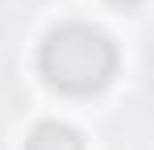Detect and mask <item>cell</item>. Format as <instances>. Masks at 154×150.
I'll return each instance as SVG.
<instances>
[{
  "label": "cell",
  "instance_id": "obj_1",
  "mask_svg": "<svg viewBox=\"0 0 154 150\" xmlns=\"http://www.w3.org/2000/svg\"><path fill=\"white\" fill-rule=\"evenodd\" d=\"M38 67L50 88L71 92V96H92L108 88V79L117 75V46L96 25L67 21L46 33L38 50Z\"/></svg>",
  "mask_w": 154,
  "mask_h": 150
},
{
  "label": "cell",
  "instance_id": "obj_2",
  "mask_svg": "<svg viewBox=\"0 0 154 150\" xmlns=\"http://www.w3.org/2000/svg\"><path fill=\"white\" fill-rule=\"evenodd\" d=\"M25 150H83V138H79L71 125H58V121H42L33 133H29Z\"/></svg>",
  "mask_w": 154,
  "mask_h": 150
},
{
  "label": "cell",
  "instance_id": "obj_3",
  "mask_svg": "<svg viewBox=\"0 0 154 150\" xmlns=\"http://www.w3.org/2000/svg\"><path fill=\"white\" fill-rule=\"evenodd\" d=\"M108 4H117V8H133V4H142V0H108Z\"/></svg>",
  "mask_w": 154,
  "mask_h": 150
}]
</instances>
